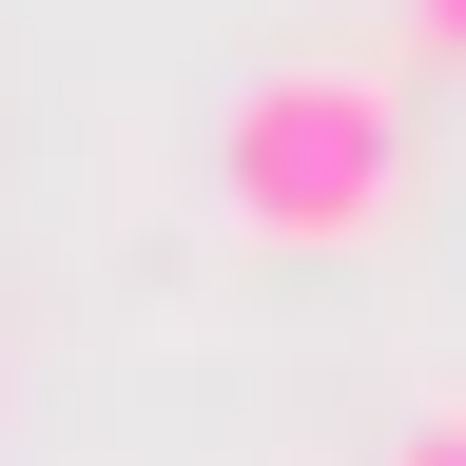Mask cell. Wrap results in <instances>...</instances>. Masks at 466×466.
I'll return each instance as SVG.
<instances>
[{
  "mask_svg": "<svg viewBox=\"0 0 466 466\" xmlns=\"http://www.w3.org/2000/svg\"><path fill=\"white\" fill-rule=\"evenodd\" d=\"M214 195H233L253 253H370L408 214V97L370 58H272L214 116Z\"/></svg>",
  "mask_w": 466,
  "mask_h": 466,
  "instance_id": "cell-1",
  "label": "cell"
},
{
  "mask_svg": "<svg viewBox=\"0 0 466 466\" xmlns=\"http://www.w3.org/2000/svg\"><path fill=\"white\" fill-rule=\"evenodd\" d=\"M389 466H466V408H408V447Z\"/></svg>",
  "mask_w": 466,
  "mask_h": 466,
  "instance_id": "cell-2",
  "label": "cell"
},
{
  "mask_svg": "<svg viewBox=\"0 0 466 466\" xmlns=\"http://www.w3.org/2000/svg\"><path fill=\"white\" fill-rule=\"evenodd\" d=\"M408 39H428V58H466V0H408Z\"/></svg>",
  "mask_w": 466,
  "mask_h": 466,
  "instance_id": "cell-3",
  "label": "cell"
}]
</instances>
